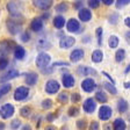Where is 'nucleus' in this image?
Wrapping results in <instances>:
<instances>
[{"label":"nucleus","instance_id":"27","mask_svg":"<svg viewBox=\"0 0 130 130\" xmlns=\"http://www.w3.org/2000/svg\"><path fill=\"white\" fill-rule=\"evenodd\" d=\"M120 20H121V14H120L117 11L109 12L108 16H107V21H108L109 24H111V26H116V24L120 22Z\"/></svg>","mask_w":130,"mask_h":130},{"label":"nucleus","instance_id":"57","mask_svg":"<svg viewBox=\"0 0 130 130\" xmlns=\"http://www.w3.org/2000/svg\"><path fill=\"white\" fill-rule=\"evenodd\" d=\"M21 130H32V127L29 124V123H26L21 127Z\"/></svg>","mask_w":130,"mask_h":130},{"label":"nucleus","instance_id":"63","mask_svg":"<svg viewBox=\"0 0 130 130\" xmlns=\"http://www.w3.org/2000/svg\"><path fill=\"white\" fill-rule=\"evenodd\" d=\"M60 130H70V128H69V125H63Z\"/></svg>","mask_w":130,"mask_h":130},{"label":"nucleus","instance_id":"47","mask_svg":"<svg viewBox=\"0 0 130 130\" xmlns=\"http://www.w3.org/2000/svg\"><path fill=\"white\" fill-rule=\"evenodd\" d=\"M72 6H73V8H74L76 11L79 12L81 8L85 7V3H84V1H74V3L72 4Z\"/></svg>","mask_w":130,"mask_h":130},{"label":"nucleus","instance_id":"59","mask_svg":"<svg viewBox=\"0 0 130 130\" xmlns=\"http://www.w3.org/2000/svg\"><path fill=\"white\" fill-rule=\"evenodd\" d=\"M44 130H58V129H57L54 124H48V125H45Z\"/></svg>","mask_w":130,"mask_h":130},{"label":"nucleus","instance_id":"50","mask_svg":"<svg viewBox=\"0 0 130 130\" xmlns=\"http://www.w3.org/2000/svg\"><path fill=\"white\" fill-rule=\"evenodd\" d=\"M40 18H41L42 20H43V21H46V20H49L50 18H51V12H50V11L43 12V13H42V14L40 15Z\"/></svg>","mask_w":130,"mask_h":130},{"label":"nucleus","instance_id":"16","mask_svg":"<svg viewBox=\"0 0 130 130\" xmlns=\"http://www.w3.org/2000/svg\"><path fill=\"white\" fill-rule=\"evenodd\" d=\"M31 3L34 5V7L38 8V9H41V11H43V12L49 11L54 6V1L52 0H34Z\"/></svg>","mask_w":130,"mask_h":130},{"label":"nucleus","instance_id":"24","mask_svg":"<svg viewBox=\"0 0 130 130\" xmlns=\"http://www.w3.org/2000/svg\"><path fill=\"white\" fill-rule=\"evenodd\" d=\"M94 100L96 101L98 103L105 105V103L108 102V95H107V93H106L103 89H98L94 94Z\"/></svg>","mask_w":130,"mask_h":130},{"label":"nucleus","instance_id":"40","mask_svg":"<svg viewBox=\"0 0 130 130\" xmlns=\"http://www.w3.org/2000/svg\"><path fill=\"white\" fill-rule=\"evenodd\" d=\"M11 89H12V84L11 83L3 84L1 86H0V94L3 95V96H5L6 94H8V93L11 92Z\"/></svg>","mask_w":130,"mask_h":130},{"label":"nucleus","instance_id":"20","mask_svg":"<svg viewBox=\"0 0 130 130\" xmlns=\"http://www.w3.org/2000/svg\"><path fill=\"white\" fill-rule=\"evenodd\" d=\"M74 44H76V38L73 37V36L65 35L64 37H62L59 40V48L64 49V50H68V49L72 48Z\"/></svg>","mask_w":130,"mask_h":130},{"label":"nucleus","instance_id":"52","mask_svg":"<svg viewBox=\"0 0 130 130\" xmlns=\"http://www.w3.org/2000/svg\"><path fill=\"white\" fill-rule=\"evenodd\" d=\"M91 41H92V36L91 35H84L83 36V40H81V43L83 44H88V43H91Z\"/></svg>","mask_w":130,"mask_h":130},{"label":"nucleus","instance_id":"9","mask_svg":"<svg viewBox=\"0 0 130 130\" xmlns=\"http://www.w3.org/2000/svg\"><path fill=\"white\" fill-rule=\"evenodd\" d=\"M113 116V108L110 106H107V105H102L99 108V111H98V117L100 121H105V122H108L109 120L111 119Z\"/></svg>","mask_w":130,"mask_h":130},{"label":"nucleus","instance_id":"58","mask_svg":"<svg viewBox=\"0 0 130 130\" xmlns=\"http://www.w3.org/2000/svg\"><path fill=\"white\" fill-rule=\"evenodd\" d=\"M123 22H124V26H125V27L129 28V30H130V16H127Z\"/></svg>","mask_w":130,"mask_h":130},{"label":"nucleus","instance_id":"33","mask_svg":"<svg viewBox=\"0 0 130 130\" xmlns=\"http://www.w3.org/2000/svg\"><path fill=\"white\" fill-rule=\"evenodd\" d=\"M120 44V38L117 35H110L108 38V46L110 49H117Z\"/></svg>","mask_w":130,"mask_h":130},{"label":"nucleus","instance_id":"15","mask_svg":"<svg viewBox=\"0 0 130 130\" xmlns=\"http://www.w3.org/2000/svg\"><path fill=\"white\" fill-rule=\"evenodd\" d=\"M92 18H93V13L88 7L81 8L80 11L78 12V20L80 22H83V23H87V22H89L91 20H92Z\"/></svg>","mask_w":130,"mask_h":130},{"label":"nucleus","instance_id":"17","mask_svg":"<svg viewBox=\"0 0 130 130\" xmlns=\"http://www.w3.org/2000/svg\"><path fill=\"white\" fill-rule=\"evenodd\" d=\"M20 76L19 70L16 69H9L7 72H5L3 76L0 77V83H9V80H13V79L18 78Z\"/></svg>","mask_w":130,"mask_h":130},{"label":"nucleus","instance_id":"23","mask_svg":"<svg viewBox=\"0 0 130 130\" xmlns=\"http://www.w3.org/2000/svg\"><path fill=\"white\" fill-rule=\"evenodd\" d=\"M66 24V19H65L64 15H55L54 19H52V26H54L56 29L58 30H62L63 28L65 27Z\"/></svg>","mask_w":130,"mask_h":130},{"label":"nucleus","instance_id":"53","mask_svg":"<svg viewBox=\"0 0 130 130\" xmlns=\"http://www.w3.org/2000/svg\"><path fill=\"white\" fill-rule=\"evenodd\" d=\"M54 70H55V69L52 68V66H48V68L43 69V70H41V72L43 73V74H51V73H54Z\"/></svg>","mask_w":130,"mask_h":130},{"label":"nucleus","instance_id":"62","mask_svg":"<svg viewBox=\"0 0 130 130\" xmlns=\"http://www.w3.org/2000/svg\"><path fill=\"white\" fill-rule=\"evenodd\" d=\"M123 86H124V88L130 89V81H125L124 84H123Z\"/></svg>","mask_w":130,"mask_h":130},{"label":"nucleus","instance_id":"64","mask_svg":"<svg viewBox=\"0 0 130 130\" xmlns=\"http://www.w3.org/2000/svg\"><path fill=\"white\" fill-rule=\"evenodd\" d=\"M129 130H130V128H129Z\"/></svg>","mask_w":130,"mask_h":130},{"label":"nucleus","instance_id":"55","mask_svg":"<svg viewBox=\"0 0 130 130\" xmlns=\"http://www.w3.org/2000/svg\"><path fill=\"white\" fill-rule=\"evenodd\" d=\"M101 4H102V5H105V6H111V5H114V4H115V1H114V0H102V1H101Z\"/></svg>","mask_w":130,"mask_h":130},{"label":"nucleus","instance_id":"4","mask_svg":"<svg viewBox=\"0 0 130 130\" xmlns=\"http://www.w3.org/2000/svg\"><path fill=\"white\" fill-rule=\"evenodd\" d=\"M19 5H21V4L16 3V1H9V3H7L6 8H7V12L9 14V16H11V19H14V20L22 19V13H21V9H20Z\"/></svg>","mask_w":130,"mask_h":130},{"label":"nucleus","instance_id":"54","mask_svg":"<svg viewBox=\"0 0 130 130\" xmlns=\"http://www.w3.org/2000/svg\"><path fill=\"white\" fill-rule=\"evenodd\" d=\"M102 130H114L113 123H111V122H106V123H103Z\"/></svg>","mask_w":130,"mask_h":130},{"label":"nucleus","instance_id":"43","mask_svg":"<svg viewBox=\"0 0 130 130\" xmlns=\"http://www.w3.org/2000/svg\"><path fill=\"white\" fill-rule=\"evenodd\" d=\"M9 65V58L8 57H4V58H0V72L5 71Z\"/></svg>","mask_w":130,"mask_h":130},{"label":"nucleus","instance_id":"48","mask_svg":"<svg viewBox=\"0 0 130 130\" xmlns=\"http://www.w3.org/2000/svg\"><path fill=\"white\" fill-rule=\"evenodd\" d=\"M56 117H57L56 113H48L45 116V121L48 122V123H52V122L56 120Z\"/></svg>","mask_w":130,"mask_h":130},{"label":"nucleus","instance_id":"6","mask_svg":"<svg viewBox=\"0 0 130 130\" xmlns=\"http://www.w3.org/2000/svg\"><path fill=\"white\" fill-rule=\"evenodd\" d=\"M60 87L62 86H60L58 80H56V79H49V80H46L45 85H44V91H45L46 94L54 95V94L59 93Z\"/></svg>","mask_w":130,"mask_h":130},{"label":"nucleus","instance_id":"60","mask_svg":"<svg viewBox=\"0 0 130 130\" xmlns=\"http://www.w3.org/2000/svg\"><path fill=\"white\" fill-rule=\"evenodd\" d=\"M129 72H130V63L127 65V66H125V69H124V74H128Z\"/></svg>","mask_w":130,"mask_h":130},{"label":"nucleus","instance_id":"21","mask_svg":"<svg viewBox=\"0 0 130 130\" xmlns=\"http://www.w3.org/2000/svg\"><path fill=\"white\" fill-rule=\"evenodd\" d=\"M52 44L50 42V40L45 37H40L37 41H36V49L40 50L41 52H44V50H49V49H51Z\"/></svg>","mask_w":130,"mask_h":130},{"label":"nucleus","instance_id":"3","mask_svg":"<svg viewBox=\"0 0 130 130\" xmlns=\"http://www.w3.org/2000/svg\"><path fill=\"white\" fill-rule=\"evenodd\" d=\"M65 27H66V31L70 34H81L85 30L84 27H81L80 21L76 18H71V19L66 20Z\"/></svg>","mask_w":130,"mask_h":130},{"label":"nucleus","instance_id":"1","mask_svg":"<svg viewBox=\"0 0 130 130\" xmlns=\"http://www.w3.org/2000/svg\"><path fill=\"white\" fill-rule=\"evenodd\" d=\"M23 22L21 20H14V19H8L6 21V28L7 31L9 32V35L12 36H16L20 35L23 31Z\"/></svg>","mask_w":130,"mask_h":130},{"label":"nucleus","instance_id":"8","mask_svg":"<svg viewBox=\"0 0 130 130\" xmlns=\"http://www.w3.org/2000/svg\"><path fill=\"white\" fill-rule=\"evenodd\" d=\"M15 108L12 103H4L0 107V117L3 120H9L14 116Z\"/></svg>","mask_w":130,"mask_h":130},{"label":"nucleus","instance_id":"22","mask_svg":"<svg viewBox=\"0 0 130 130\" xmlns=\"http://www.w3.org/2000/svg\"><path fill=\"white\" fill-rule=\"evenodd\" d=\"M116 108L119 114H125L129 110V102L125 100L124 98H119L116 102Z\"/></svg>","mask_w":130,"mask_h":130},{"label":"nucleus","instance_id":"2","mask_svg":"<svg viewBox=\"0 0 130 130\" xmlns=\"http://www.w3.org/2000/svg\"><path fill=\"white\" fill-rule=\"evenodd\" d=\"M16 45H18V44H16L13 40H9V38L1 40L0 41V58L8 57L11 54H13Z\"/></svg>","mask_w":130,"mask_h":130},{"label":"nucleus","instance_id":"61","mask_svg":"<svg viewBox=\"0 0 130 130\" xmlns=\"http://www.w3.org/2000/svg\"><path fill=\"white\" fill-rule=\"evenodd\" d=\"M6 129V123L5 122H0V130H5Z\"/></svg>","mask_w":130,"mask_h":130},{"label":"nucleus","instance_id":"51","mask_svg":"<svg viewBox=\"0 0 130 130\" xmlns=\"http://www.w3.org/2000/svg\"><path fill=\"white\" fill-rule=\"evenodd\" d=\"M102 76H105L106 78L108 79V83H110V84H113V85L116 84V83H115V80L113 79V77H111L108 72H106V71H102Z\"/></svg>","mask_w":130,"mask_h":130},{"label":"nucleus","instance_id":"32","mask_svg":"<svg viewBox=\"0 0 130 130\" xmlns=\"http://www.w3.org/2000/svg\"><path fill=\"white\" fill-rule=\"evenodd\" d=\"M115 62L116 63H122L123 60L125 59V57H127V52H125V50L124 49H122V48H120V49H117L116 50V52H115Z\"/></svg>","mask_w":130,"mask_h":130},{"label":"nucleus","instance_id":"35","mask_svg":"<svg viewBox=\"0 0 130 130\" xmlns=\"http://www.w3.org/2000/svg\"><path fill=\"white\" fill-rule=\"evenodd\" d=\"M79 114H80V109L77 105H72L69 107L68 109V116L69 117H77L79 116Z\"/></svg>","mask_w":130,"mask_h":130},{"label":"nucleus","instance_id":"49","mask_svg":"<svg viewBox=\"0 0 130 130\" xmlns=\"http://www.w3.org/2000/svg\"><path fill=\"white\" fill-rule=\"evenodd\" d=\"M70 64H71V63H69V62H60V60H58V62H55L51 66L54 69L55 68H58V66H64V68H65V66H70Z\"/></svg>","mask_w":130,"mask_h":130},{"label":"nucleus","instance_id":"36","mask_svg":"<svg viewBox=\"0 0 130 130\" xmlns=\"http://www.w3.org/2000/svg\"><path fill=\"white\" fill-rule=\"evenodd\" d=\"M52 107H54V101L50 98H46V99L42 100V102H41V108L43 110H50Z\"/></svg>","mask_w":130,"mask_h":130},{"label":"nucleus","instance_id":"10","mask_svg":"<svg viewBox=\"0 0 130 130\" xmlns=\"http://www.w3.org/2000/svg\"><path fill=\"white\" fill-rule=\"evenodd\" d=\"M80 87L85 93H92L98 88V84L94 78H85L81 81Z\"/></svg>","mask_w":130,"mask_h":130},{"label":"nucleus","instance_id":"29","mask_svg":"<svg viewBox=\"0 0 130 130\" xmlns=\"http://www.w3.org/2000/svg\"><path fill=\"white\" fill-rule=\"evenodd\" d=\"M91 60L95 64H99L103 60V51L101 49H95L94 51L91 54Z\"/></svg>","mask_w":130,"mask_h":130},{"label":"nucleus","instance_id":"56","mask_svg":"<svg viewBox=\"0 0 130 130\" xmlns=\"http://www.w3.org/2000/svg\"><path fill=\"white\" fill-rule=\"evenodd\" d=\"M124 38H125V41H127V43L130 44V30L124 32Z\"/></svg>","mask_w":130,"mask_h":130},{"label":"nucleus","instance_id":"7","mask_svg":"<svg viewBox=\"0 0 130 130\" xmlns=\"http://www.w3.org/2000/svg\"><path fill=\"white\" fill-rule=\"evenodd\" d=\"M30 93V88L27 86H19L16 87L15 91L13 93V99L18 102H21V101H24L29 96Z\"/></svg>","mask_w":130,"mask_h":130},{"label":"nucleus","instance_id":"28","mask_svg":"<svg viewBox=\"0 0 130 130\" xmlns=\"http://www.w3.org/2000/svg\"><path fill=\"white\" fill-rule=\"evenodd\" d=\"M113 127H114V130H127L128 125L125 120L120 116V117H116L113 121Z\"/></svg>","mask_w":130,"mask_h":130},{"label":"nucleus","instance_id":"42","mask_svg":"<svg viewBox=\"0 0 130 130\" xmlns=\"http://www.w3.org/2000/svg\"><path fill=\"white\" fill-rule=\"evenodd\" d=\"M87 6L88 8L92 11V9H96L101 6V0H88L87 1Z\"/></svg>","mask_w":130,"mask_h":130},{"label":"nucleus","instance_id":"41","mask_svg":"<svg viewBox=\"0 0 130 130\" xmlns=\"http://www.w3.org/2000/svg\"><path fill=\"white\" fill-rule=\"evenodd\" d=\"M21 127H22V121L20 119H14L9 123V128L12 130H19V129H21Z\"/></svg>","mask_w":130,"mask_h":130},{"label":"nucleus","instance_id":"5","mask_svg":"<svg viewBox=\"0 0 130 130\" xmlns=\"http://www.w3.org/2000/svg\"><path fill=\"white\" fill-rule=\"evenodd\" d=\"M51 63V56L48 54V52H40V54L36 56L35 59V64L40 70H43V69L48 68L49 64Z\"/></svg>","mask_w":130,"mask_h":130},{"label":"nucleus","instance_id":"13","mask_svg":"<svg viewBox=\"0 0 130 130\" xmlns=\"http://www.w3.org/2000/svg\"><path fill=\"white\" fill-rule=\"evenodd\" d=\"M29 29L34 32H41L44 29V21L40 16H35L29 23Z\"/></svg>","mask_w":130,"mask_h":130},{"label":"nucleus","instance_id":"38","mask_svg":"<svg viewBox=\"0 0 130 130\" xmlns=\"http://www.w3.org/2000/svg\"><path fill=\"white\" fill-rule=\"evenodd\" d=\"M95 37H96L98 45L101 46L102 45V37H103V28L102 27H98L95 29Z\"/></svg>","mask_w":130,"mask_h":130},{"label":"nucleus","instance_id":"18","mask_svg":"<svg viewBox=\"0 0 130 130\" xmlns=\"http://www.w3.org/2000/svg\"><path fill=\"white\" fill-rule=\"evenodd\" d=\"M24 76H26L24 77V83H26L27 87H32L38 83V74L34 71L24 73Z\"/></svg>","mask_w":130,"mask_h":130},{"label":"nucleus","instance_id":"12","mask_svg":"<svg viewBox=\"0 0 130 130\" xmlns=\"http://www.w3.org/2000/svg\"><path fill=\"white\" fill-rule=\"evenodd\" d=\"M77 74L80 77H88V78H91V76L96 77L98 72L95 69L89 68L87 65H79L77 68Z\"/></svg>","mask_w":130,"mask_h":130},{"label":"nucleus","instance_id":"34","mask_svg":"<svg viewBox=\"0 0 130 130\" xmlns=\"http://www.w3.org/2000/svg\"><path fill=\"white\" fill-rule=\"evenodd\" d=\"M57 101L62 105H66V103L70 101V94L68 92H59L58 95H57Z\"/></svg>","mask_w":130,"mask_h":130},{"label":"nucleus","instance_id":"44","mask_svg":"<svg viewBox=\"0 0 130 130\" xmlns=\"http://www.w3.org/2000/svg\"><path fill=\"white\" fill-rule=\"evenodd\" d=\"M70 101L73 105H77L78 102L81 101V95L78 92H73L72 94H70Z\"/></svg>","mask_w":130,"mask_h":130},{"label":"nucleus","instance_id":"37","mask_svg":"<svg viewBox=\"0 0 130 130\" xmlns=\"http://www.w3.org/2000/svg\"><path fill=\"white\" fill-rule=\"evenodd\" d=\"M76 127L78 130H87L88 129V121L86 119H79L76 122Z\"/></svg>","mask_w":130,"mask_h":130},{"label":"nucleus","instance_id":"26","mask_svg":"<svg viewBox=\"0 0 130 130\" xmlns=\"http://www.w3.org/2000/svg\"><path fill=\"white\" fill-rule=\"evenodd\" d=\"M55 12L57 13V15H63L64 13H68L69 9H70V5L65 1H62V3H58L57 5H55L54 7Z\"/></svg>","mask_w":130,"mask_h":130},{"label":"nucleus","instance_id":"30","mask_svg":"<svg viewBox=\"0 0 130 130\" xmlns=\"http://www.w3.org/2000/svg\"><path fill=\"white\" fill-rule=\"evenodd\" d=\"M102 86H103V91H105L106 93H109V94H111V95H117V88L115 85L110 84L108 81H103Z\"/></svg>","mask_w":130,"mask_h":130},{"label":"nucleus","instance_id":"14","mask_svg":"<svg viewBox=\"0 0 130 130\" xmlns=\"http://www.w3.org/2000/svg\"><path fill=\"white\" fill-rule=\"evenodd\" d=\"M85 57V50L81 48H76L73 49L72 51L70 54V63H73V64H76V63H79L81 59H84Z\"/></svg>","mask_w":130,"mask_h":130},{"label":"nucleus","instance_id":"39","mask_svg":"<svg viewBox=\"0 0 130 130\" xmlns=\"http://www.w3.org/2000/svg\"><path fill=\"white\" fill-rule=\"evenodd\" d=\"M20 40H21L22 43H28L31 40V34H30L29 30H23L20 34Z\"/></svg>","mask_w":130,"mask_h":130},{"label":"nucleus","instance_id":"19","mask_svg":"<svg viewBox=\"0 0 130 130\" xmlns=\"http://www.w3.org/2000/svg\"><path fill=\"white\" fill-rule=\"evenodd\" d=\"M76 85V78L71 74V73H65L62 76V86L64 88L69 89V88H72L74 87Z\"/></svg>","mask_w":130,"mask_h":130},{"label":"nucleus","instance_id":"11","mask_svg":"<svg viewBox=\"0 0 130 130\" xmlns=\"http://www.w3.org/2000/svg\"><path fill=\"white\" fill-rule=\"evenodd\" d=\"M98 108V102L94 100V98H87L83 102V110L87 115H92Z\"/></svg>","mask_w":130,"mask_h":130},{"label":"nucleus","instance_id":"46","mask_svg":"<svg viewBox=\"0 0 130 130\" xmlns=\"http://www.w3.org/2000/svg\"><path fill=\"white\" fill-rule=\"evenodd\" d=\"M101 125L99 123V121L96 120H92V121L88 123V130H100Z\"/></svg>","mask_w":130,"mask_h":130},{"label":"nucleus","instance_id":"31","mask_svg":"<svg viewBox=\"0 0 130 130\" xmlns=\"http://www.w3.org/2000/svg\"><path fill=\"white\" fill-rule=\"evenodd\" d=\"M32 115V108L29 106H23L21 109H20V116L22 119H30Z\"/></svg>","mask_w":130,"mask_h":130},{"label":"nucleus","instance_id":"25","mask_svg":"<svg viewBox=\"0 0 130 130\" xmlns=\"http://www.w3.org/2000/svg\"><path fill=\"white\" fill-rule=\"evenodd\" d=\"M26 55H27V51H26V49L22 45L15 46V49H14V51H13V56L16 60H23L26 58Z\"/></svg>","mask_w":130,"mask_h":130},{"label":"nucleus","instance_id":"45","mask_svg":"<svg viewBox=\"0 0 130 130\" xmlns=\"http://www.w3.org/2000/svg\"><path fill=\"white\" fill-rule=\"evenodd\" d=\"M114 5H115V7H116L117 9H122L123 7L130 5V0H116Z\"/></svg>","mask_w":130,"mask_h":130}]
</instances>
